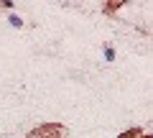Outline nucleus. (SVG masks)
<instances>
[{
    "label": "nucleus",
    "instance_id": "nucleus-1",
    "mask_svg": "<svg viewBox=\"0 0 153 138\" xmlns=\"http://www.w3.org/2000/svg\"><path fill=\"white\" fill-rule=\"evenodd\" d=\"M8 23H10L13 28H23V18L18 16V13H10V16H8Z\"/></svg>",
    "mask_w": 153,
    "mask_h": 138
},
{
    "label": "nucleus",
    "instance_id": "nucleus-2",
    "mask_svg": "<svg viewBox=\"0 0 153 138\" xmlns=\"http://www.w3.org/2000/svg\"><path fill=\"white\" fill-rule=\"evenodd\" d=\"M115 56H117V54H115V49L110 44H105V61H115Z\"/></svg>",
    "mask_w": 153,
    "mask_h": 138
}]
</instances>
